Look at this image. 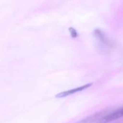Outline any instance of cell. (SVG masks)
I'll list each match as a JSON object with an SVG mask.
<instances>
[{
    "mask_svg": "<svg viewBox=\"0 0 123 123\" xmlns=\"http://www.w3.org/2000/svg\"><path fill=\"white\" fill-rule=\"evenodd\" d=\"M123 117V107L113 111L112 112L105 114L99 118L96 123H108Z\"/></svg>",
    "mask_w": 123,
    "mask_h": 123,
    "instance_id": "cell-1",
    "label": "cell"
},
{
    "mask_svg": "<svg viewBox=\"0 0 123 123\" xmlns=\"http://www.w3.org/2000/svg\"><path fill=\"white\" fill-rule=\"evenodd\" d=\"M92 85V84H87L86 85H84V86H79V87H76V88H74L73 89H71V90H68V91H66V92H61L59 94H58L55 97L57 98H63V97H66L67 96H69V95H71V94H76L77 92H81L83 90H85L86 89L90 87Z\"/></svg>",
    "mask_w": 123,
    "mask_h": 123,
    "instance_id": "cell-2",
    "label": "cell"
},
{
    "mask_svg": "<svg viewBox=\"0 0 123 123\" xmlns=\"http://www.w3.org/2000/svg\"><path fill=\"white\" fill-rule=\"evenodd\" d=\"M105 114H103V112H99L91 116H89L87 117H85L78 122L75 123H96V122L101 118L103 115H105Z\"/></svg>",
    "mask_w": 123,
    "mask_h": 123,
    "instance_id": "cell-3",
    "label": "cell"
},
{
    "mask_svg": "<svg viewBox=\"0 0 123 123\" xmlns=\"http://www.w3.org/2000/svg\"><path fill=\"white\" fill-rule=\"evenodd\" d=\"M70 32H71V34L73 37H76L77 36V32H76V30L74 29V28H70L69 29Z\"/></svg>",
    "mask_w": 123,
    "mask_h": 123,
    "instance_id": "cell-4",
    "label": "cell"
}]
</instances>
